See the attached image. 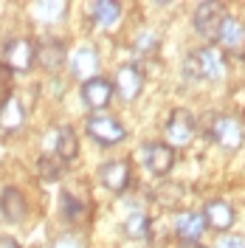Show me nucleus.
Wrapping results in <instances>:
<instances>
[{
	"mask_svg": "<svg viewBox=\"0 0 245 248\" xmlns=\"http://www.w3.org/2000/svg\"><path fill=\"white\" fill-rule=\"evenodd\" d=\"M34 51H37V46L29 37H15L3 48V65L12 74H26V71L34 68Z\"/></svg>",
	"mask_w": 245,
	"mask_h": 248,
	"instance_id": "20e7f679",
	"label": "nucleus"
},
{
	"mask_svg": "<svg viewBox=\"0 0 245 248\" xmlns=\"http://www.w3.org/2000/svg\"><path fill=\"white\" fill-rule=\"evenodd\" d=\"M96 68H99V57H96L93 48H82L77 57H74V74H77V77L93 79L96 77Z\"/></svg>",
	"mask_w": 245,
	"mask_h": 248,
	"instance_id": "412c9836",
	"label": "nucleus"
},
{
	"mask_svg": "<svg viewBox=\"0 0 245 248\" xmlns=\"http://www.w3.org/2000/svg\"><path fill=\"white\" fill-rule=\"evenodd\" d=\"M79 155V139L71 127H60L57 133V158L62 164H74Z\"/></svg>",
	"mask_w": 245,
	"mask_h": 248,
	"instance_id": "a211bd4d",
	"label": "nucleus"
},
{
	"mask_svg": "<svg viewBox=\"0 0 245 248\" xmlns=\"http://www.w3.org/2000/svg\"><path fill=\"white\" fill-rule=\"evenodd\" d=\"M37 172H40V178L46 184H57L62 175H65V164H62L57 155H43L37 161Z\"/></svg>",
	"mask_w": 245,
	"mask_h": 248,
	"instance_id": "aec40b11",
	"label": "nucleus"
},
{
	"mask_svg": "<svg viewBox=\"0 0 245 248\" xmlns=\"http://www.w3.org/2000/svg\"><path fill=\"white\" fill-rule=\"evenodd\" d=\"M175 234L186 240V243H198L200 237L206 234V220L203 212H181L175 220Z\"/></svg>",
	"mask_w": 245,
	"mask_h": 248,
	"instance_id": "2eb2a0df",
	"label": "nucleus"
},
{
	"mask_svg": "<svg viewBox=\"0 0 245 248\" xmlns=\"http://www.w3.org/2000/svg\"><path fill=\"white\" fill-rule=\"evenodd\" d=\"M60 209H62V217H65L68 223H74V226L85 223V220H88V215H91V206H88V201L77 198V195H74V192H68V189L60 195Z\"/></svg>",
	"mask_w": 245,
	"mask_h": 248,
	"instance_id": "dca6fc26",
	"label": "nucleus"
},
{
	"mask_svg": "<svg viewBox=\"0 0 245 248\" xmlns=\"http://www.w3.org/2000/svg\"><path fill=\"white\" fill-rule=\"evenodd\" d=\"M141 88H144V74L138 65H122L116 71V82H113V91L122 96L124 102H133L141 96Z\"/></svg>",
	"mask_w": 245,
	"mask_h": 248,
	"instance_id": "1a4fd4ad",
	"label": "nucleus"
},
{
	"mask_svg": "<svg viewBox=\"0 0 245 248\" xmlns=\"http://www.w3.org/2000/svg\"><path fill=\"white\" fill-rule=\"evenodd\" d=\"M155 198L164 203V206H178V203L184 201V186L181 184H164L155 192Z\"/></svg>",
	"mask_w": 245,
	"mask_h": 248,
	"instance_id": "5701e85b",
	"label": "nucleus"
},
{
	"mask_svg": "<svg viewBox=\"0 0 245 248\" xmlns=\"http://www.w3.org/2000/svg\"><path fill=\"white\" fill-rule=\"evenodd\" d=\"M93 23L99 29H113L119 20H122V3H113V0H99L93 3Z\"/></svg>",
	"mask_w": 245,
	"mask_h": 248,
	"instance_id": "f3484780",
	"label": "nucleus"
},
{
	"mask_svg": "<svg viewBox=\"0 0 245 248\" xmlns=\"http://www.w3.org/2000/svg\"><path fill=\"white\" fill-rule=\"evenodd\" d=\"M153 232V223H150V217L136 212V215L127 217V223H124V234L127 237H133V240H147Z\"/></svg>",
	"mask_w": 245,
	"mask_h": 248,
	"instance_id": "4be33fe9",
	"label": "nucleus"
},
{
	"mask_svg": "<svg viewBox=\"0 0 245 248\" xmlns=\"http://www.w3.org/2000/svg\"><path fill=\"white\" fill-rule=\"evenodd\" d=\"M37 12L43 15L46 23H57V20L68 12V6H65V3H40V6H37Z\"/></svg>",
	"mask_w": 245,
	"mask_h": 248,
	"instance_id": "393cba45",
	"label": "nucleus"
},
{
	"mask_svg": "<svg viewBox=\"0 0 245 248\" xmlns=\"http://www.w3.org/2000/svg\"><path fill=\"white\" fill-rule=\"evenodd\" d=\"M192 136H195V119H192V113H189V110H175L167 122L169 147H172V150H175V147H186V144L192 141Z\"/></svg>",
	"mask_w": 245,
	"mask_h": 248,
	"instance_id": "9d476101",
	"label": "nucleus"
},
{
	"mask_svg": "<svg viewBox=\"0 0 245 248\" xmlns=\"http://www.w3.org/2000/svg\"><path fill=\"white\" fill-rule=\"evenodd\" d=\"M217 248H245V243L240 240V237H226V240H223Z\"/></svg>",
	"mask_w": 245,
	"mask_h": 248,
	"instance_id": "cd10ccee",
	"label": "nucleus"
},
{
	"mask_svg": "<svg viewBox=\"0 0 245 248\" xmlns=\"http://www.w3.org/2000/svg\"><path fill=\"white\" fill-rule=\"evenodd\" d=\"M12 99V71L0 62V108Z\"/></svg>",
	"mask_w": 245,
	"mask_h": 248,
	"instance_id": "a878e982",
	"label": "nucleus"
},
{
	"mask_svg": "<svg viewBox=\"0 0 245 248\" xmlns=\"http://www.w3.org/2000/svg\"><path fill=\"white\" fill-rule=\"evenodd\" d=\"M85 130H88V136H91L96 144H102V147H116V144H122L127 139V130H124V124L119 119H113V116H91L88 124H85Z\"/></svg>",
	"mask_w": 245,
	"mask_h": 248,
	"instance_id": "7ed1b4c3",
	"label": "nucleus"
},
{
	"mask_svg": "<svg viewBox=\"0 0 245 248\" xmlns=\"http://www.w3.org/2000/svg\"><path fill=\"white\" fill-rule=\"evenodd\" d=\"M158 46H161V43H158V34H155V31H141L138 40H136V51L138 54H147V57L155 54Z\"/></svg>",
	"mask_w": 245,
	"mask_h": 248,
	"instance_id": "b1692460",
	"label": "nucleus"
},
{
	"mask_svg": "<svg viewBox=\"0 0 245 248\" xmlns=\"http://www.w3.org/2000/svg\"><path fill=\"white\" fill-rule=\"evenodd\" d=\"M26 122V113L20 108V102L17 99H9L3 108H0V130L3 133H17L20 127Z\"/></svg>",
	"mask_w": 245,
	"mask_h": 248,
	"instance_id": "6ab92c4d",
	"label": "nucleus"
},
{
	"mask_svg": "<svg viewBox=\"0 0 245 248\" xmlns=\"http://www.w3.org/2000/svg\"><path fill=\"white\" fill-rule=\"evenodd\" d=\"M0 248H23L15 237H0Z\"/></svg>",
	"mask_w": 245,
	"mask_h": 248,
	"instance_id": "c85d7f7f",
	"label": "nucleus"
},
{
	"mask_svg": "<svg viewBox=\"0 0 245 248\" xmlns=\"http://www.w3.org/2000/svg\"><path fill=\"white\" fill-rule=\"evenodd\" d=\"M209 136H212L226 153H237L245 141L243 124L237 122L234 116H214V122L209 127Z\"/></svg>",
	"mask_w": 245,
	"mask_h": 248,
	"instance_id": "39448f33",
	"label": "nucleus"
},
{
	"mask_svg": "<svg viewBox=\"0 0 245 248\" xmlns=\"http://www.w3.org/2000/svg\"><path fill=\"white\" fill-rule=\"evenodd\" d=\"M65 57H68V51H65L62 40H43L37 46V51H34V62L43 71H60L65 65Z\"/></svg>",
	"mask_w": 245,
	"mask_h": 248,
	"instance_id": "f8f14e48",
	"label": "nucleus"
},
{
	"mask_svg": "<svg viewBox=\"0 0 245 248\" xmlns=\"http://www.w3.org/2000/svg\"><path fill=\"white\" fill-rule=\"evenodd\" d=\"M226 20H229V15H226L223 3H200L195 9V31L209 43L220 40V31L226 26Z\"/></svg>",
	"mask_w": 245,
	"mask_h": 248,
	"instance_id": "f03ea898",
	"label": "nucleus"
},
{
	"mask_svg": "<svg viewBox=\"0 0 245 248\" xmlns=\"http://www.w3.org/2000/svg\"><path fill=\"white\" fill-rule=\"evenodd\" d=\"M54 248H88V246H85V240L79 234H62L60 240L54 243Z\"/></svg>",
	"mask_w": 245,
	"mask_h": 248,
	"instance_id": "bb28decb",
	"label": "nucleus"
},
{
	"mask_svg": "<svg viewBox=\"0 0 245 248\" xmlns=\"http://www.w3.org/2000/svg\"><path fill=\"white\" fill-rule=\"evenodd\" d=\"M217 43H220V48L226 54L237 57V60H245V23L237 20V17H229L223 31H220V40Z\"/></svg>",
	"mask_w": 245,
	"mask_h": 248,
	"instance_id": "9b49d317",
	"label": "nucleus"
},
{
	"mask_svg": "<svg viewBox=\"0 0 245 248\" xmlns=\"http://www.w3.org/2000/svg\"><path fill=\"white\" fill-rule=\"evenodd\" d=\"M99 181L105 189H110L113 195H122L130 189L133 184V167L130 161H107L102 170H99Z\"/></svg>",
	"mask_w": 245,
	"mask_h": 248,
	"instance_id": "423d86ee",
	"label": "nucleus"
},
{
	"mask_svg": "<svg viewBox=\"0 0 245 248\" xmlns=\"http://www.w3.org/2000/svg\"><path fill=\"white\" fill-rule=\"evenodd\" d=\"M0 212L9 223H23L26 215H29V203H26V195L15 189V186H6L3 195H0Z\"/></svg>",
	"mask_w": 245,
	"mask_h": 248,
	"instance_id": "ddd939ff",
	"label": "nucleus"
},
{
	"mask_svg": "<svg viewBox=\"0 0 245 248\" xmlns=\"http://www.w3.org/2000/svg\"><path fill=\"white\" fill-rule=\"evenodd\" d=\"M82 102L88 105L91 110H105L110 105V99H113V82L105 77H93V79H85L82 82Z\"/></svg>",
	"mask_w": 245,
	"mask_h": 248,
	"instance_id": "0eeeda50",
	"label": "nucleus"
},
{
	"mask_svg": "<svg viewBox=\"0 0 245 248\" xmlns=\"http://www.w3.org/2000/svg\"><path fill=\"white\" fill-rule=\"evenodd\" d=\"M203 220H206V229H214V232H229L234 226V209L226 201H209L203 209Z\"/></svg>",
	"mask_w": 245,
	"mask_h": 248,
	"instance_id": "4468645a",
	"label": "nucleus"
},
{
	"mask_svg": "<svg viewBox=\"0 0 245 248\" xmlns=\"http://www.w3.org/2000/svg\"><path fill=\"white\" fill-rule=\"evenodd\" d=\"M181 248H206V246H198V243H186V246H181Z\"/></svg>",
	"mask_w": 245,
	"mask_h": 248,
	"instance_id": "c756f323",
	"label": "nucleus"
},
{
	"mask_svg": "<svg viewBox=\"0 0 245 248\" xmlns=\"http://www.w3.org/2000/svg\"><path fill=\"white\" fill-rule=\"evenodd\" d=\"M144 164H147V170L153 175L164 178L175 167V150L169 144H164V141H153V144L144 147Z\"/></svg>",
	"mask_w": 245,
	"mask_h": 248,
	"instance_id": "6e6552de",
	"label": "nucleus"
},
{
	"mask_svg": "<svg viewBox=\"0 0 245 248\" xmlns=\"http://www.w3.org/2000/svg\"><path fill=\"white\" fill-rule=\"evenodd\" d=\"M184 74L189 79H223L226 77V57L217 46L192 51L184 60Z\"/></svg>",
	"mask_w": 245,
	"mask_h": 248,
	"instance_id": "f257e3e1",
	"label": "nucleus"
}]
</instances>
